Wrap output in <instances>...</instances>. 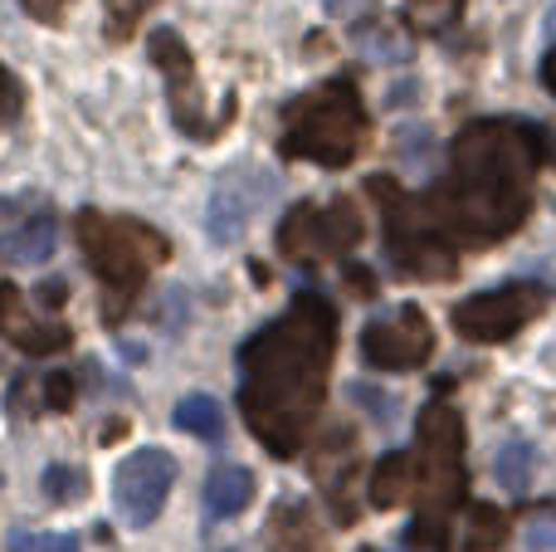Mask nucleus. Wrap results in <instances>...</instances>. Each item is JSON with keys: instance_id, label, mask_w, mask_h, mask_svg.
<instances>
[{"instance_id": "nucleus-1", "label": "nucleus", "mask_w": 556, "mask_h": 552, "mask_svg": "<svg viewBox=\"0 0 556 552\" xmlns=\"http://www.w3.org/2000/svg\"><path fill=\"white\" fill-rule=\"evenodd\" d=\"M552 156V133L513 117H479L454 137L450 172L430 186L420 215L434 235L464 244H498L528 221L532 176Z\"/></svg>"}, {"instance_id": "nucleus-2", "label": "nucleus", "mask_w": 556, "mask_h": 552, "mask_svg": "<svg viewBox=\"0 0 556 552\" xmlns=\"http://www.w3.org/2000/svg\"><path fill=\"white\" fill-rule=\"evenodd\" d=\"M337 352V309L323 293H298L293 309L254 333L240 352V411L269 455L293 460L327 397Z\"/></svg>"}, {"instance_id": "nucleus-3", "label": "nucleus", "mask_w": 556, "mask_h": 552, "mask_svg": "<svg viewBox=\"0 0 556 552\" xmlns=\"http://www.w3.org/2000/svg\"><path fill=\"white\" fill-rule=\"evenodd\" d=\"M415 524L405 552H450V518L464 499V416L450 401H430L415 430Z\"/></svg>"}, {"instance_id": "nucleus-4", "label": "nucleus", "mask_w": 556, "mask_h": 552, "mask_svg": "<svg viewBox=\"0 0 556 552\" xmlns=\"http://www.w3.org/2000/svg\"><path fill=\"white\" fill-rule=\"evenodd\" d=\"M74 235L84 250L88 269L103 284V323H123L137 293L147 289L152 269L172 260V244L162 230L132 221V215H103V211H78Z\"/></svg>"}, {"instance_id": "nucleus-5", "label": "nucleus", "mask_w": 556, "mask_h": 552, "mask_svg": "<svg viewBox=\"0 0 556 552\" xmlns=\"http://www.w3.org/2000/svg\"><path fill=\"white\" fill-rule=\"evenodd\" d=\"M366 142V103L352 74L327 78L323 88L293 98L283 108V133H278V152L293 162L317 166H352Z\"/></svg>"}, {"instance_id": "nucleus-6", "label": "nucleus", "mask_w": 556, "mask_h": 552, "mask_svg": "<svg viewBox=\"0 0 556 552\" xmlns=\"http://www.w3.org/2000/svg\"><path fill=\"white\" fill-rule=\"evenodd\" d=\"M366 191L386 215V260L401 279H450L459 269V250L425 225L410 191H401L391 176H366Z\"/></svg>"}, {"instance_id": "nucleus-7", "label": "nucleus", "mask_w": 556, "mask_h": 552, "mask_svg": "<svg viewBox=\"0 0 556 552\" xmlns=\"http://www.w3.org/2000/svg\"><path fill=\"white\" fill-rule=\"evenodd\" d=\"M362 244V211L352 201H327V205H293L278 225V254L303 269L332 264Z\"/></svg>"}, {"instance_id": "nucleus-8", "label": "nucleus", "mask_w": 556, "mask_h": 552, "mask_svg": "<svg viewBox=\"0 0 556 552\" xmlns=\"http://www.w3.org/2000/svg\"><path fill=\"white\" fill-rule=\"evenodd\" d=\"M547 309V289L542 284H503V289L473 293L454 309V333L464 342H508L528 328L538 313Z\"/></svg>"}, {"instance_id": "nucleus-9", "label": "nucleus", "mask_w": 556, "mask_h": 552, "mask_svg": "<svg viewBox=\"0 0 556 552\" xmlns=\"http://www.w3.org/2000/svg\"><path fill=\"white\" fill-rule=\"evenodd\" d=\"M147 54L152 64L162 68L166 78V103H172V117L186 137H215L230 127V117H205V103H201V84H195V59L186 49V39L176 29H152L147 35Z\"/></svg>"}, {"instance_id": "nucleus-10", "label": "nucleus", "mask_w": 556, "mask_h": 552, "mask_svg": "<svg viewBox=\"0 0 556 552\" xmlns=\"http://www.w3.org/2000/svg\"><path fill=\"white\" fill-rule=\"evenodd\" d=\"M430 352H434V328L415 303L381 313V318H371L362 328V357L376 372H415L430 362Z\"/></svg>"}, {"instance_id": "nucleus-11", "label": "nucleus", "mask_w": 556, "mask_h": 552, "mask_svg": "<svg viewBox=\"0 0 556 552\" xmlns=\"http://www.w3.org/2000/svg\"><path fill=\"white\" fill-rule=\"evenodd\" d=\"M172 485H176V460L166 455V450L147 446V450H137V455H127L113 475L117 518H123L127 528H147L166 509Z\"/></svg>"}, {"instance_id": "nucleus-12", "label": "nucleus", "mask_w": 556, "mask_h": 552, "mask_svg": "<svg viewBox=\"0 0 556 552\" xmlns=\"http://www.w3.org/2000/svg\"><path fill=\"white\" fill-rule=\"evenodd\" d=\"M278 191V176L264 172L254 162H240L215 181V196H211V211H205V225H211V240L220 244H235L244 230L254 225V215L274 201Z\"/></svg>"}, {"instance_id": "nucleus-13", "label": "nucleus", "mask_w": 556, "mask_h": 552, "mask_svg": "<svg viewBox=\"0 0 556 552\" xmlns=\"http://www.w3.org/2000/svg\"><path fill=\"white\" fill-rule=\"evenodd\" d=\"M0 338H5L10 348L29 352V357H54V352L74 348L68 323L39 318V313L25 303V293H20L15 284H5V279H0Z\"/></svg>"}, {"instance_id": "nucleus-14", "label": "nucleus", "mask_w": 556, "mask_h": 552, "mask_svg": "<svg viewBox=\"0 0 556 552\" xmlns=\"http://www.w3.org/2000/svg\"><path fill=\"white\" fill-rule=\"evenodd\" d=\"M313 479H317V489L327 494V504H332V518L342 528H352L356 518V494H352V479H356V440H352V430H327L323 436V446L313 450Z\"/></svg>"}, {"instance_id": "nucleus-15", "label": "nucleus", "mask_w": 556, "mask_h": 552, "mask_svg": "<svg viewBox=\"0 0 556 552\" xmlns=\"http://www.w3.org/2000/svg\"><path fill=\"white\" fill-rule=\"evenodd\" d=\"M254 499V475L244 465H215L211 479H205V518L211 524H225V518L244 514Z\"/></svg>"}, {"instance_id": "nucleus-16", "label": "nucleus", "mask_w": 556, "mask_h": 552, "mask_svg": "<svg viewBox=\"0 0 556 552\" xmlns=\"http://www.w3.org/2000/svg\"><path fill=\"white\" fill-rule=\"evenodd\" d=\"M59 250V221L54 215H35L25 225H10L0 235V260L10 264H45Z\"/></svg>"}, {"instance_id": "nucleus-17", "label": "nucleus", "mask_w": 556, "mask_h": 552, "mask_svg": "<svg viewBox=\"0 0 556 552\" xmlns=\"http://www.w3.org/2000/svg\"><path fill=\"white\" fill-rule=\"evenodd\" d=\"M264 552H327L317 518L307 504H278L269 518V548Z\"/></svg>"}, {"instance_id": "nucleus-18", "label": "nucleus", "mask_w": 556, "mask_h": 552, "mask_svg": "<svg viewBox=\"0 0 556 552\" xmlns=\"http://www.w3.org/2000/svg\"><path fill=\"white\" fill-rule=\"evenodd\" d=\"M366 494H371L376 509H401L405 499L415 494V460L401 455V450L381 455V465L371 469V485H366Z\"/></svg>"}, {"instance_id": "nucleus-19", "label": "nucleus", "mask_w": 556, "mask_h": 552, "mask_svg": "<svg viewBox=\"0 0 556 552\" xmlns=\"http://www.w3.org/2000/svg\"><path fill=\"white\" fill-rule=\"evenodd\" d=\"M493 479L508 494H528L532 479H538V446L532 440H508V446L493 455Z\"/></svg>"}, {"instance_id": "nucleus-20", "label": "nucleus", "mask_w": 556, "mask_h": 552, "mask_svg": "<svg viewBox=\"0 0 556 552\" xmlns=\"http://www.w3.org/2000/svg\"><path fill=\"white\" fill-rule=\"evenodd\" d=\"M464 552H508V514L493 504H473L469 534H464Z\"/></svg>"}, {"instance_id": "nucleus-21", "label": "nucleus", "mask_w": 556, "mask_h": 552, "mask_svg": "<svg viewBox=\"0 0 556 552\" xmlns=\"http://www.w3.org/2000/svg\"><path fill=\"white\" fill-rule=\"evenodd\" d=\"M176 426L191 430L195 440H220L225 436V411L215 397H205V391H195V397H186L181 406H176Z\"/></svg>"}, {"instance_id": "nucleus-22", "label": "nucleus", "mask_w": 556, "mask_h": 552, "mask_svg": "<svg viewBox=\"0 0 556 552\" xmlns=\"http://www.w3.org/2000/svg\"><path fill=\"white\" fill-rule=\"evenodd\" d=\"M464 15V0H405V20L420 35H444Z\"/></svg>"}, {"instance_id": "nucleus-23", "label": "nucleus", "mask_w": 556, "mask_h": 552, "mask_svg": "<svg viewBox=\"0 0 556 552\" xmlns=\"http://www.w3.org/2000/svg\"><path fill=\"white\" fill-rule=\"evenodd\" d=\"M103 5H108V20H103L108 39H113V45H123V39H132V35H137L142 15L156 5V0H103Z\"/></svg>"}, {"instance_id": "nucleus-24", "label": "nucleus", "mask_w": 556, "mask_h": 552, "mask_svg": "<svg viewBox=\"0 0 556 552\" xmlns=\"http://www.w3.org/2000/svg\"><path fill=\"white\" fill-rule=\"evenodd\" d=\"M84 494H88V475L78 465H49L45 469V499L68 504V499H84Z\"/></svg>"}, {"instance_id": "nucleus-25", "label": "nucleus", "mask_w": 556, "mask_h": 552, "mask_svg": "<svg viewBox=\"0 0 556 552\" xmlns=\"http://www.w3.org/2000/svg\"><path fill=\"white\" fill-rule=\"evenodd\" d=\"M10 552H78L74 534H39V528H15L5 538Z\"/></svg>"}, {"instance_id": "nucleus-26", "label": "nucleus", "mask_w": 556, "mask_h": 552, "mask_svg": "<svg viewBox=\"0 0 556 552\" xmlns=\"http://www.w3.org/2000/svg\"><path fill=\"white\" fill-rule=\"evenodd\" d=\"M20 113H25V88H20V78L0 64V127H10Z\"/></svg>"}, {"instance_id": "nucleus-27", "label": "nucleus", "mask_w": 556, "mask_h": 552, "mask_svg": "<svg viewBox=\"0 0 556 552\" xmlns=\"http://www.w3.org/2000/svg\"><path fill=\"white\" fill-rule=\"evenodd\" d=\"M356 39H362V49L371 59H405V45H391V39H395L391 29H362Z\"/></svg>"}, {"instance_id": "nucleus-28", "label": "nucleus", "mask_w": 556, "mask_h": 552, "mask_svg": "<svg viewBox=\"0 0 556 552\" xmlns=\"http://www.w3.org/2000/svg\"><path fill=\"white\" fill-rule=\"evenodd\" d=\"M39 387H45V411H68V406H74V381H68L64 372L45 377Z\"/></svg>"}, {"instance_id": "nucleus-29", "label": "nucleus", "mask_w": 556, "mask_h": 552, "mask_svg": "<svg viewBox=\"0 0 556 552\" xmlns=\"http://www.w3.org/2000/svg\"><path fill=\"white\" fill-rule=\"evenodd\" d=\"M20 5H25L35 20H45V25H54L59 20V0H20Z\"/></svg>"}, {"instance_id": "nucleus-30", "label": "nucleus", "mask_w": 556, "mask_h": 552, "mask_svg": "<svg viewBox=\"0 0 556 552\" xmlns=\"http://www.w3.org/2000/svg\"><path fill=\"white\" fill-rule=\"evenodd\" d=\"M366 5H371V0H327V15H342V20H352V15H362Z\"/></svg>"}, {"instance_id": "nucleus-31", "label": "nucleus", "mask_w": 556, "mask_h": 552, "mask_svg": "<svg viewBox=\"0 0 556 552\" xmlns=\"http://www.w3.org/2000/svg\"><path fill=\"white\" fill-rule=\"evenodd\" d=\"M542 84H547V93L556 98V49H547V59H542Z\"/></svg>"}, {"instance_id": "nucleus-32", "label": "nucleus", "mask_w": 556, "mask_h": 552, "mask_svg": "<svg viewBox=\"0 0 556 552\" xmlns=\"http://www.w3.org/2000/svg\"><path fill=\"white\" fill-rule=\"evenodd\" d=\"M346 279H352V293H362V299H366V293L376 289V284L366 279V269H346Z\"/></svg>"}, {"instance_id": "nucleus-33", "label": "nucleus", "mask_w": 556, "mask_h": 552, "mask_svg": "<svg viewBox=\"0 0 556 552\" xmlns=\"http://www.w3.org/2000/svg\"><path fill=\"white\" fill-rule=\"evenodd\" d=\"M98 440H103V446H113V440H123V421H103V430H98Z\"/></svg>"}, {"instance_id": "nucleus-34", "label": "nucleus", "mask_w": 556, "mask_h": 552, "mask_svg": "<svg viewBox=\"0 0 556 552\" xmlns=\"http://www.w3.org/2000/svg\"><path fill=\"white\" fill-rule=\"evenodd\" d=\"M25 205H29V196H10V201H0V221L15 215V211H25Z\"/></svg>"}, {"instance_id": "nucleus-35", "label": "nucleus", "mask_w": 556, "mask_h": 552, "mask_svg": "<svg viewBox=\"0 0 556 552\" xmlns=\"http://www.w3.org/2000/svg\"><path fill=\"white\" fill-rule=\"evenodd\" d=\"M547 35H552V39H556V5H552V10H547Z\"/></svg>"}, {"instance_id": "nucleus-36", "label": "nucleus", "mask_w": 556, "mask_h": 552, "mask_svg": "<svg viewBox=\"0 0 556 552\" xmlns=\"http://www.w3.org/2000/svg\"><path fill=\"white\" fill-rule=\"evenodd\" d=\"M362 552H381V548H362Z\"/></svg>"}, {"instance_id": "nucleus-37", "label": "nucleus", "mask_w": 556, "mask_h": 552, "mask_svg": "<svg viewBox=\"0 0 556 552\" xmlns=\"http://www.w3.org/2000/svg\"><path fill=\"white\" fill-rule=\"evenodd\" d=\"M0 485H5V479H0Z\"/></svg>"}]
</instances>
